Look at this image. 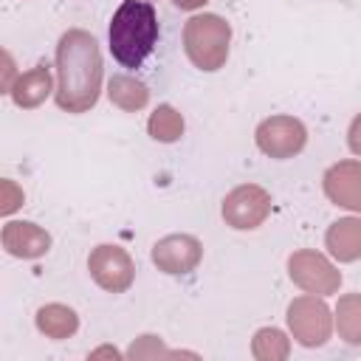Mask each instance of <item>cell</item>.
I'll use <instances>...</instances> for the list:
<instances>
[{
    "mask_svg": "<svg viewBox=\"0 0 361 361\" xmlns=\"http://www.w3.org/2000/svg\"><path fill=\"white\" fill-rule=\"evenodd\" d=\"M102 54L93 34L71 28L56 45V104L68 113H85L99 102Z\"/></svg>",
    "mask_w": 361,
    "mask_h": 361,
    "instance_id": "obj_1",
    "label": "cell"
},
{
    "mask_svg": "<svg viewBox=\"0 0 361 361\" xmlns=\"http://www.w3.org/2000/svg\"><path fill=\"white\" fill-rule=\"evenodd\" d=\"M110 51L124 68H141L158 42V17L147 0H124L110 20Z\"/></svg>",
    "mask_w": 361,
    "mask_h": 361,
    "instance_id": "obj_2",
    "label": "cell"
},
{
    "mask_svg": "<svg viewBox=\"0 0 361 361\" xmlns=\"http://www.w3.org/2000/svg\"><path fill=\"white\" fill-rule=\"evenodd\" d=\"M231 25L217 14H195L183 25V48L195 68L217 71L228 59Z\"/></svg>",
    "mask_w": 361,
    "mask_h": 361,
    "instance_id": "obj_3",
    "label": "cell"
},
{
    "mask_svg": "<svg viewBox=\"0 0 361 361\" xmlns=\"http://www.w3.org/2000/svg\"><path fill=\"white\" fill-rule=\"evenodd\" d=\"M288 324H290V333H293V338L299 344L319 347V344H324L330 338V330H333L330 307L322 299H316L313 293L299 296L288 307Z\"/></svg>",
    "mask_w": 361,
    "mask_h": 361,
    "instance_id": "obj_4",
    "label": "cell"
},
{
    "mask_svg": "<svg viewBox=\"0 0 361 361\" xmlns=\"http://www.w3.org/2000/svg\"><path fill=\"white\" fill-rule=\"evenodd\" d=\"M288 274L290 279L307 290V293H319V296H327V293H336L338 285H341V274L336 271V265L319 254V251H310V248H302V251H293L290 259H288Z\"/></svg>",
    "mask_w": 361,
    "mask_h": 361,
    "instance_id": "obj_5",
    "label": "cell"
},
{
    "mask_svg": "<svg viewBox=\"0 0 361 361\" xmlns=\"http://www.w3.org/2000/svg\"><path fill=\"white\" fill-rule=\"evenodd\" d=\"M87 268L93 282L110 293L127 290L135 276V265L121 245H96L87 257Z\"/></svg>",
    "mask_w": 361,
    "mask_h": 361,
    "instance_id": "obj_6",
    "label": "cell"
},
{
    "mask_svg": "<svg viewBox=\"0 0 361 361\" xmlns=\"http://www.w3.org/2000/svg\"><path fill=\"white\" fill-rule=\"evenodd\" d=\"M307 130L293 116H271L257 127V147L271 158H293L305 149Z\"/></svg>",
    "mask_w": 361,
    "mask_h": 361,
    "instance_id": "obj_7",
    "label": "cell"
},
{
    "mask_svg": "<svg viewBox=\"0 0 361 361\" xmlns=\"http://www.w3.org/2000/svg\"><path fill=\"white\" fill-rule=\"evenodd\" d=\"M271 214V197L257 183H243L231 189L223 200V220L231 228H257Z\"/></svg>",
    "mask_w": 361,
    "mask_h": 361,
    "instance_id": "obj_8",
    "label": "cell"
},
{
    "mask_svg": "<svg viewBox=\"0 0 361 361\" xmlns=\"http://www.w3.org/2000/svg\"><path fill=\"white\" fill-rule=\"evenodd\" d=\"M203 245L192 234H169L152 245V262L164 274H189L197 268Z\"/></svg>",
    "mask_w": 361,
    "mask_h": 361,
    "instance_id": "obj_9",
    "label": "cell"
},
{
    "mask_svg": "<svg viewBox=\"0 0 361 361\" xmlns=\"http://www.w3.org/2000/svg\"><path fill=\"white\" fill-rule=\"evenodd\" d=\"M324 195L350 212H361V161H338L324 172Z\"/></svg>",
    "mask_w": 361,
    "mask_h": 361,
    "instance_id": "obj_10",
    "label": "cell"
},
{
    "mask_svg": "<svg viewBox=\"0 0 361 361\" xmlns=\"http://www.w3.org/2000/svg\"><path fill=\"white\" fill-rule=\"evenodd\" d=\"M3 248L11 257H23V259H37L51 248V237L48 231H42L37 223L28 220H14L3 226Z\"/></svg>",
    "mask_w": 361,
    "mask_h": 361,
    "instance_id": "obj_11",
    "label": "cell"
},
{
    "mask_svg": "<svg viewBox=\"0 0 361 361\" xmlns=\"http://www.w3.org/2000/svg\"><path fill=\"white\" fill-rule=\"evenodd\" d=\"M327 251L338 262H355L361 259V217H341L336 220L324 234Z\"/></svg>",
    "mask_w": 361,
    "mask_h": 361,
    "instance_id": "obj_12",
    "label": "cell"
},
{
    "mask_svg": "<svg viewBox=\"0 0 361 361\" xmlns=\"http://www.w3.org/2000/svg\"><path fill=\"white\" fill-rule=\"evenodd\" d=\"M51 90H54V79H51L48 65H37L28 73H20L14 79V85H11L8 93H11V99H14L17 107L31 110V107H39L48 99Z\"/></svg>",
    "mask_w": 361,
    "mask_h": 361,
    "instance_id": "obj_13",
    "label": "cell"
},
{
    "mask_svg": "<svg viewBox=\"0 0 361 361\" xmlns=\"http://www.w3.org/2000/svg\"><path fill=\"white\" fill-rule=\"evenodd\" d=\"M37 327L48 338H68V336L76 333L79 316L68 305H45V307L37 310Z\"/></svg>",
    "mask_w": 361,
    "mask_h": 361,
    "instance_id": "obj_14",
    "label": "cell"
},
{
    "mask_svg": "<svg viewBox=\"0 0 361 361\" xmlns=\"http://www.w3.org/2000/svg\"><path fill=\"white\" fill-rule=\"evenodd\" d=\"M107 96H110L113 104H118L121 110H130V113L147 107V102H149V90H147V85L138 82V79H133V76H121V73L110 79V85H107Z\"/></svg>",
    "mask_w": 361,
    "mask_h": 361,
    "instance_id": "obj_15",
    "label": "cell"
},
{
    "mask_svg": "<svg viewBox=\"0 0 361 361\" xmlns=\"http://www.w3.org/2000/svg\"><path fill=\"white\" fill-rule=\"evenodd\" d=\"M336 327L347 344L361 347V293H347L336 307Z\"/></svg>",
    "mask_w": 361,
    "mask_h": 361,
    "instance_id": "obj_16",
    "label": "cell"
},
{
    "mask_svg": "<svg viewBox=\"0 0 361 361\" xmlns=\"http://www.w3.org/2000/svg\"><path fill=\"white\" fill-rule=\"evenodd\" d=\"M149 135L155 141H164V144H172L183 135V116L172 107V104H158L155 113L149 116V124H147Z\"/></svg>",
    "mask_w": 361,
    "mask_h": 361,
    "instance_id": "obj_17",
    "label": "cell"
},
{
    "mask_svg": "<svg viewBox=\"0 0 361 361\" xmlns=\"http://www.w3.org/2000/svg\"><path fill=\"white\" fill-rule=\"evenodd\" d=\"M254 355L259 361H282L288 355V338L276 327H262L254 336Z\"/></svg>",
    "mask_w": 361,
    "mask_h": 361,
    "instance_id": "obj_18",
    "label": "cell"
},
{
    "mask_svg": "<svg viewBox=\"0 0 361 361\" xmlns=\"http://www.w3.org/2000/svg\"><path fill=\"white\" fill-rule=\"evenodd\" d=\"M127 355H130V358H158V355H169V353L161 347V341H158L155 336H141V338L130 347Z\"/></svg>",
    "mask_w": 361,
    "mask_h": 361,
    "instance_id": "obj_19",
    "label": "cell"
},
{
    "mask_svg": "<svg viewBox=\"0 0 361 361\" xmlns=\"http://www.w3.org/2000/svg\"><path fill=\"white\" fill-rule=\"evenodd\" d=\"M20 203H23V192H20L11 180H3V200H0V212H3V214H11Z\"/></svg>",
    "mask_w": 361,
    "mask_h": 361,
    "instance_id": "obj_20",
    "label": "cell"
},
{
    "mask_svg": "<svg viewBox=\"0 0 361 361\" xmlns=\"http://www.w3.org/2000/svg\"><path fill=\"white\" fill-rule=\"evenodd\" d=\"M347 144H350V149H353L355 155H361V113H358V116L353 118V124H350Z\"/></svg>",
    "mask_w": 361,
    "mask_h": 361,
    "instance_id": "obj_21",
    "label": "cell"
},
{
    "mask_svg": "<svg viewBox=\"0 0 361 361\" xmlns=\"http://www.w3.org/2000/svg\"><path fill=\"white\" fill-rule=\"evenodd\" d=\"M178 8H183V11H192V8H200L206 0H172Z\"/></svg>",
    "mask_w": 361,
    "mask_h": 361,
    "instance_id": "obj_22",
    "label": "cell"
},
{
    "mask_svg": "<svg viewBox=\"0 0 361 361\" xmlns=\"http://www.w3.org/2000/svg\"><path fill=\"white\" fill-rule=\"evenodd\" d=\"M147 3H149V0H147Z\"/></svg>",
    "mask_w": 361,
    "mask_h": 361,
    "instance_id": "obj_23",
    "label": "cell"
}]
</instances>
